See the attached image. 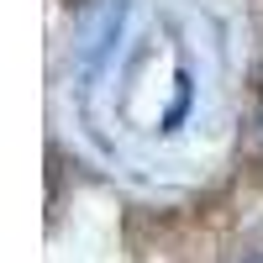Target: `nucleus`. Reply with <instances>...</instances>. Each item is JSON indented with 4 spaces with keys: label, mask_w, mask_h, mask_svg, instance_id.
I'll return each instance as SVG.
<instances>
[{
    "label": "nucleus",
    "mask_w": 263,
    "mask_h": 263,
    "mask_svg": "<svg viewBox=\"0 0 263 263\" xmlns=\"http://www.w3.org/2000/svg\"><path fill=\"white\" fill-rule=\"evenodd\" d=\"M84 116L147 174L205 158L221 126V53L205 21L163 0H121L84 69Z\"/></svg>",
    "instance_id": "f257e3e1"
},
{
    "label": "nucleus",
    "mask_w": 263,
    "mask_h": 263,
    "mask_svg": "<svg viewBox=\"0 0 263 263\" xmlns=\"http://www.w3.org/2000/svg\"><path fill=\"white\" fill-rule=\"evenodd\" d=\"M253 263H263V258H253Z\"/></svg>",
    "instance_id": "f03ea898"
}]
</instances>
